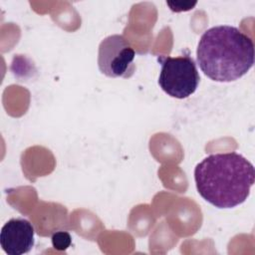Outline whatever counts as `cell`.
Listing matches in <instances>:
<instances>
[{
  "label": "cell",
  "instance_id": "1",
  "mask_svg": "<svg viewBox=\"0 0 255 255\" xmlns=\"http://www.w3.org/2000/svg\"><path fill=\"white\" fill-rule=\"evenodd\" d=\"M198 193L217 208H233L249 196L254 184L253 164L237 152L210 154L194 168Z\"/></svg>",
  "mask_w": 255,
  "mask_h": 255
},
{
  "label": "cell",
  "instance_id": "2",
  "mask_svg": "<svg viewBox=\"0 0 255 255\" xmlns=\"http://www.w3.org/2000/svg\"><path fill=\"white\" fill-rule=\"evenodd\" d=\"M196 59L200 70L215 82H233L254 64V43L238 28L219 25L200 37Z\"/></svg>",
  "mask_w": 255,
  "mask_h": 255
},
{
  "label": "cell",
  "instance_id": "3",
  "mask_svg": "<svg viewBox=\"0 0 255 255\" xmlns=\"http://www.w3.org/2000/svg\"><path fill=\"white\" fill-rule=\"evenodd\" d=\"M158 60L161 64L158 84L164 93L172 98L185 99L196 91L200 77L191 57H160Z\"/></svg>",
  "mask_w": 255,
  "mask_h": 255
},
{
  "label": "cell",
  "instance_id": "4",
  "mask_svg": "<svg viewBox=\"0 0 255 255\" xmlns=\"http://www.w3.org/2000/svg\"><path fill=\"white\" fill-rule=\"evenodd\" d=\"M134 57L133 49L123 36L111 35L99 46L98 66L110 78H129L135 70Z\"/></svg>",
  "mask_w": 255,
  "mask_h": 255
},
{
  "label": "cell",
  "instance_id": "5",
  "mask_svg": "<svg viewBox=\"0 0 255 255\" xmlns=\"http://www.w3.org/2000/svg\"><path fill=\"white\" fill-rule=\"evenodd\" d=\"M34 227L29 220L12 218L1 229V247L8 255L26 254L34 246Z\"/></svg>",
  "mask_w": 255,
  "mask_h": 255
},
{
  "label": "cell",
  "instance_id": "6",
  "mask_svg": "<svg viewBox=\"0 0 255 255\" xmlns=\"http://www.w3.org/2000/svg\"><path fill=\"white\" fill-rule=\"evenodd\" d=\"M52 244L57 250H66L72 243L71 235L66 231H58L52 236Z\"/></svg>",
  "mask_w": 255,
  "mask_h": 255
},
{
  "label": "cell",
  "instance_id": "7",
  "mask_svg": "<svg viewBox=\"0 0 255 255\" xmlns=\"http://www.w3.org/2000/svg\"><path fill=\"white\" fill-rule=\"evenodd\" d=\"M197 2H166V4L170 7V10L173 12H182V11H188L192 9Z\"/></svg>",
  "mask_w": 255,
  "mask_h": 255
}]
</instances>
